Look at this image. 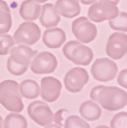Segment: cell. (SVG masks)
I'll list each match as a JSON object with an SVG mask.
<instances>
[{
	"instance_id": "1",
	"label": "cell",
	"mask_w": 127,
	"mask_h": 128,
	"mask_svg": "<svg viewBox=\"0 0 127 128\" xmlns=\"http://www.w3.org/2000/svg\"><path fill=\"white\" fill-rule=\"evenodd\" d=\"M90 98L108 112H117L126 106L127 94L117 86L98 85L90 91Z\"/></svg>"
},
{
	"instance_id": "2",
	"label": "cell",
	"mask_w": 127,
	"mask_h": 128,
	"mask_svg": "<svg viewBox=\"0 0 127 128\" xmlns=\"http://www.w3.org/2000/svg\"><path fill=\"white\" fill-rule=\"evenodd\" d=\"M0 104L11 112H21L23 110L24 106L17 82L9 79L0 83Z\"/></svg>"
},
{
	"instance_id": "3",
	"label": "cell",
	"mask_w": 127,
	"mask_h": 128,
	"mask_svg": "<svg viewBox=\"0 0 127 128\" xmlns=\"http://www.w3.org/2000/svg\"><path fill=\"white\" fill-rule=\"evenodd\" d=\"M120 13L117 5L108 1L98 0L90 5L88 10V19L95 23H102L104 20H110Z\"/></svg>"
},
{
	"instance_id": "4",
	"label": "cell",
	"mask_w": 127,
	"mask_h": 128,
	"mask_svg": "<svg viewBox=\"0 0 127 128\" xmlns=\"http://www.w3.org/2000/svg\"><path fill=\"white\" fill-rule=\"evenodd\" d=\"M72 32L78 42L80 43H90L97 36V28L88 17H78L72 23Z\"/></svg>"
},
{
	"instance_id": "5",
	"label": "cell",
	"mask_w": 127,
	"mask_h": 128,
	"mask_svg": "<svg viewBox=\"0 0 127 128\" xmlns=\"http://www.w3.org/2000/svg\"><path fill=\"white\" fill-rule=\"evenodd\" d=\"M91 74L98 82H110L117 74V65L109 58H99L91 66Z\"/></svg>"
},
{
	"instance_id": "6",
	"label": "cell",
	"mask_w": 127,
	"mask_h": 128,
	"mask_svg": "<svg viewBox=\"0 0 127 128\" xmlns=\"http://www.w3.org/2000/svg\"><path fill=\"white\" fill-rule=\"evenodd\" d=\"M29 66L34 74H49L56 70L58 60L55 55H53L49 52H41L36 53Z\"/></svg>"
},
{
	"instance_id": "7",
	"label": "cell",
	"mask_w": 127,
	"mask_h": 128,
	"mask_svg": "<svg viewBox=\"0 0 127 128\" xmlns=\"http://www.w3.org/2000/svg\"><path fill=\"white\" fill-rule=\"evenodd\" d=\"M41 37V29L34 22L22 23L16 30L15 35L12 36L13 41L17 44L33 46L36 43Z\"/></svg>"
},
{
	"instance_id": "8",
	"label": "cell",
	"mask_w": 127,
	"mask_h": 128,
	"mask_svg": "<svg viewBox=\"0 0 127 128\" xmlns=\"http://www.w3.org/2000/svg\"><path fill=\"white\" fill-rule=\"evenodd\" d=\"M28 114L34 122L39 126H47L53 122L54 112L50 110L49 106L44 103V100H34L28 106Z\"/></svg>"
},
{
	"instance_id": "9",
	"label": "cell",
	"mask_w": 127,
	"mask_h": 128,
	"mask_svg": "<svg viewBox=\"0 0 127 128\" xmlns=\"http://www.w3.org/2000/svg\"><path fill=\"white\" fill-rule=\"evenodd\" d=\"M127 52V36L125 32L111 34L107 41L105 53L111 60H120L126 55Z\"/></svg>"
},
{
	"instance_id": "10",
	"label": "cell",
	"mask_w": 127,
	"mask_h": 128,
	"mask_svg": "<svg viewBox=\"0 0 127 128\" xmlns=\"http://www.w3.org/2000/svg\"><path fill=\"white\" fill-rule=\"evenodd\" d=\"M89 82V74L83 67H74L66 73L64 78V85L67 91L77 94L82 91L85 84Z\"/></svg>"
},
{
	"instance_id": "11",
	"label": "cell",
	"mask_w": 127,
	"mask_h": 128,
	"mask_svg": "<svg viewBox=\"0 0 127 128\" xmlns=\"http://www.w3.org/2000/svg\"><path fill=\"white\" fill-rule=\"evenodd\" d=\"M61 88L62 84L59 79L54 77H44L40 84V96L44 102L53 103L60 97Z\"/></svg>"
},
{
	"instance_id": "12",
	"label": "cell",
	"mask_w": 127,
	"mask_h": 128,
	"mask_svg": "<svg viewBox=\"0 0 127 128\" xmlns=\"http://www.w3.org/2000/svg\"><path fill=\"white\" fill-rule=\"evenodd\" d=\"M42 41L46 47L50 49H58L61 46H64L66 41V34L60 28H49L43 32Z\"/></svg>"
},
{
	"instance_id": "13",
	"label": "cell",
	"mask_w": 127,
	"mask_h": 128,
	"mask_svg": "<svg viewBox=\"0 0 127 128\" xmlns=\"http://www.w3.org/2000/svg\"><path fill=\"white\" fill-rule=\"evenodd\" d=\"M92 59H94V52L91 50L90 47L84 46L82 43H79L73 48L71 55L68 58L70 61H72L74 65H79V67L90 65Z\"/></svg>"
},
{
	"instance_id": "14",
	"label": "cell",
	"mask_w": 127,
	"mask_h": 128,
	"mask_svg": "<svg viewBox=\"0 0 127 128\" xmlns=\"http://www.w3.org/2000/svg\"><path fill=\"white\" fill-rule=\"evenodd\" d=\"M36 50L31 49L29 46L18 44L16 47H12L10 50V59H12L15 62L23 65V66H28L30 65V61L34 56L36 55Z\"/></svg>"
},
{
	"instance_id": "15",
	"label": "cell",
	"mask_w": 127,
	"mask_h": 128,
	"mask_svg": "<svg viewBox=\"0 0 127 128\" xmlns=\"http://www.w3.org/2000/svg\"><path fill=\"white\" fill-rule=\"evenodd\" d=\"M40 22L44 28H55L60 23V14L58 13L55 6L53 4H44L41 6V12H40Z\"/></svg>"
},
{
	"instance_id": "16",
	"label": "cell",
	"mask_w": 127,
	"mask_h": 128,
	"mask_svg": "<svg viewBox=\"0 0 127 128\" xmlns=\"http://www.w3.org/2000/svg\"><path fill=\"white\" fill-rule=\"evenodd\" d=\"M54 6L58 13L65 18H74L80 13V4L78 0H56Z\"/></svg>"
},
{
	"instance_id": "17",
	"label": "cell",
	"mask_w": 127,
	"mask_h": 128,
	"mask_svg": "<svg viewBox=\"0 0 127 128\" xmlns=\"http://www.w3.org/2000/svg\"><path fill=\"white\" fill-rule=\"evenodd\" d=\"M79 114L85 121H96L102 115V109L95 100H90L82 103L79 106Z\"/></svg>"
},
{
	"instance_id": "18",
	"label": "cell",
	"mask_w": 127,
	"mask_h": 128,
	"mask_svg": "<svg viewBox=\"0 0 127 128\" xmlns=\"http://www.w3.org/2000/svg\"><path fill=\"white\" fill-rule=\"evenodd\" d=\"M41 12V5L34 0H24L19 8V14L24 20L27 22H34L40 17Z\"/></svg>"
},
{
	"instance_id": "19",
	"label": "cell",
	"mask_w": 127,
	"mask_h": 128,
	"mask_svg": "<svg viewBox=\"0 0 127 128\" xmlns=\"http://www.w3.org/2000/svg\"><path fill=\"white\" fill-rule=\"evenodd\" d=\"M18 89L21 96L28 100H35L40 96V85L33 79L23 80L21 84H18Z\"/></svg>"
},
{
	"instance_id": "20",
	"label": "cell",
	"mask_w": 127,
	"mask_h": 128,
	"mask_svg": "<svg viewBox=\"0 0 127 128\" xmlns=\"http://www.w3.org/2000/svg\"><path fill=\"white\" fill-rule=\"evenodd\" d=\"M3 127L4 128H28L27 118L18 114V112H10L5 120H3Z\"/></svg>"
},
{
	"instance_id": "21",
	"label": "cell",
	"mask_w": 127,
	"mask_h": 128,
	"mask_svg": "<svg viewBox=\"0 0 127 128\" xmlns=\"http://www.w3.org/2000/svg\"><path fill=\"white\" fill-rule=\"evenodd\" d=\"M109 26L110 29L119 31V32H125L127 30V13L126 12H120L115 18L109 20Z\"/></svg>"
},
{
	"instance_id": "22",
	"label": "cell",
	"mask_w": 127,
	"mask_h": 128,
	"mask_svg": "<svg viewBox=\"0 0 127 128\" xmlns=\"http://www.w3.org/2000/svg\"><path fill=\"white\" fill-rule=\"evenodd\" d=\"M12 26V17L10 13V8L0 11V35L7 34Z\"/></svg>"
},
{
	"instance_id": "23",
	"label": "cell",
	"mask_w": 127,
	"mask_h": 128,
	"mask_svg": "<svg viewBox=\"0 0 127 128\" xmlns=\"http://www.w3.org/2000/svg\"><path fill=\"white\" fill-rule=\"evenodd\" d=\"M64 128H90V124L80 116L70 115L65 120Z\"/></svg>"
},
{
	"instance_id": "24",
	"label": "cell",
	"mask_w": 127,
	"mask_h": 128,
	"mask_svg": "<svg viewBox=\"0 0 127 128\" xmlns=\"http://www.w3.org/2000/svg\"><path fill=\"white\" fill-rule=\"evenodd\" d=\"M12 47H15V41L12 36L7 34L0 35V55H7Z\"/></svg>"
},
{
	"instance_id": "25",
	"label": "cell",
	"mask_w": 127,
	"mask_h": 128,
	"mask_svg": "<svg viewBox=\"0 0 127 128\" xmlns=\"http://www.w3.org/2000/svg\"><path fill=\"white\" fill-rule=\"evenodd\" d=\"M110 128H127V112H121L115 114L110 121Z\"/></svg>"
},
{
	"instance_id": "26",
	"label": "cell",
	"mask_w": 127,
	"mask_h": 128,
	"mask_svg": "<svg viewBox=\"0 0 127 128\" xmlns=\"http://www.w3.org/2000/svg\"><path fill=\"white\" fill-rule=\"evenodd\" d=\"M7 71L13 74V76H22L24 73L28 71V66H23V65H19V64H17L12 59L9 58V60H7Z\"/></svg>"
},
{
	"instance_id": "27",
	"label": "cell",
	"mask_w": 127,
	"mask_h": 128,
	"mask_svg": "<svg viewBox=\"0 0 127 128\" xmlns=\"http://www.w3.org/2000/svg\"><path fill=\"white\" fill-rule=\"evenodd\" d=\"M117 77V84H120V86L126 89L127 86V70H122L120 71V73L116 74Z\"/></svg>"
},
{
	"instance_id": "28",
	"label": "cell",
	"mask_w": 127,
	"mask_h": 128,
	"mask_svg": "<svg viewBox=\"0 0 127 128\" xmlns=\"http://www.w3.org/2000/svg\"><path fill=\"white\" fill-rule=\"evenodd\" d=\"M79 2H82L84 5H92L94 2H96L97 0H78Z\"/></svg>"
},
{
	"instance_id": "29",
	"label": "cell",
	"mask_w": 127,
	"mask_h": 128,
	"mask_svg": "<svg viewBox=\"0 0 127 128\" xmlns=\"http://www.w3.org/2000/svg\"><path fill=\"white\" fill-rule=\"evenodd\" d=\"M7 8H10L9 5L6 4L4 0H0V11H1V10H7Z\"/></svg>"
},
{
	"instance_id": "30",
	"label": "cell",
	"mask_w": 127,
	"mask_h": 128,
	"mask_svg": "<svg viewBox=\"0 0 127 128\" xmlns=\"http://www.w3.org/2000/svg\"><path fill=\"white\" fill-rule=\"evenodd\" d=\"M44 128H61V126L52 122V123H49V124H47V126H44Z\"/></svg>"
},
{
	"instance_id": "31",
	"label": "cell",
	"mask_w": 127,
	"mask_h": 128,
	"mask_svg": "<svg viewBox=\"0 0 127 128\" xmlns=\"http://www.w3.org/2000/svg\"><path fill=\"white\" fill-rule=\"evenodd\" d=\"M98 1V0H97ZM102 1H108V2H111V4H114V5H117V2L120 1V0H102Z\"/></svg>"
},
{
	"instance_id": "32",
	"label": "cell",
	"mask_w": 127,
	"mask_h": 128,
	"mask_svg": "<svg viewBox=\"0 0 127 128\" xmlns=\"http://www.w3.org/2000/svg\"><path fill=\"white\" fill-rule=\"evenodd\" d=\"M34 1H36L37 4H42V2H46V1H48V0H34Z\"/></svg>"
},
{
	"instance_id": "33",
	"label": "cell",
	"mask_w": 127,
	"mask_h": 128,
	"mask_svg": "<svg viewBox=\"0 0 127 128\" xmlns=\"http://www.w3.org/2000/svg\"><path fill=\"white\" fill-rule=\"evenodd\" d=\"M0 128H3V117L0 116Z\"/></svg>"
},
{
	"instance_id": "34",
	"label": "cell",
	"mask_w": 127,
	"mask_h": 128,
	"mask_svg": "<svg viewBox=\"0 0 127 128\" xmlns=\"http://www.w3.org/2000/svg\"><path fill=\"white\" fill-rule=\"evenodd\" d=\"M96 128H110V127H108V126H98V127H96Z\"/></svg>"
}]
</instances>
